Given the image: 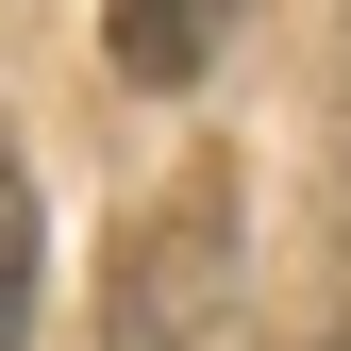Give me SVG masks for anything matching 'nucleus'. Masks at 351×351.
<instances>
[{"label":"nucleus","instance_id":"nucleus-3","mask_svg":"<svg viewBox=\"0 0 351 351\" xmlns=\"http://www.w3.org/2000/svg\"><path fill=\"white\" fill-rule=\"evenodd\" d=\"M34 335V184H17V151H0V351Z\"/></svg>","mask_w":351,"mask_h":351},{"label":"nucleus","instance_id":"nucleus-2","mask_svg":"<svg viewBox=\"0 0 351 351\" xmlns=\"http://www.w3.org/2000/svg\"><path fill=\"white\" fill-rule=\"evenodd\" d=\"M234 17H251V0H101V51H117V84H151V101H167V84L217 67V34H234Z\"/></svg>","mask_w":351,"mask_h":351},{"label":"nucleus","instance_id":"nucleus-1","mask_svg":"<svg viewBox=\"0 0 351 351\" xmlns=\"http://www.w3.org/2000/svg\"><path fill=\"white\" fill-rule=\"evenodd\" d=\"M117 351H234V184L184 167L134 234H117V301H101Z\"/></svg>","mask_w":351,"mask_h":351}]
</instances>
